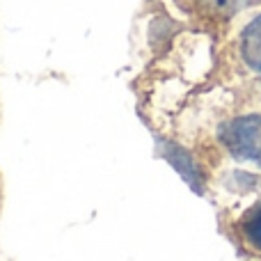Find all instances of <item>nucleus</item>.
<instances>
[{
	"mask_svg": "<svg viewBox=\"0 0 261 261\" xmlns=\"http://www.w3.org/2000/svg\"><path fill=\"white\" fill-rule=\"evenodd\" d=\"M239 55L241 62L252 73L261 76V14L254 16L248 25L243 28L239 39Z\"/></svg>",
	"mask_w": 261,
	"mask_h": 261,
	"instance_id": "obj_2",
	"label": "nucleus"
},
{
	"mask_svg": "<svg viewBox=\"0 0 261 261\" xmlns=\"http://www.w3.org/2000/svg\"><path fill=\"white\" fill-rule=\"evenodd\" d=\"M239 227H241V234H243L245 243L250 248H254L257 252H261V202L245 211Z\"/></svg>",
	"mask_w": 261,
	"mask_h": 261,
	"instance_id": "obj_3",
	"label": "nucleus"
},
{
	"mask_svg": "<svg viewBox=\"0 0 261 261\" xmlns=\"http://www.w3.org/2000/svg\"><path fill=\"white\" fill-rule=\"evenodd\" d=\"M220 140L234 158L261 167V115H243L227 122Z\"/></svg>",
	"mask_w": 261,
	"mask_h": 261,
	"instance_id": "obj_1",
	"label": "nucleus"
}]
</instances>
